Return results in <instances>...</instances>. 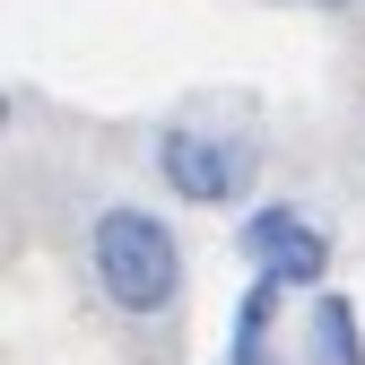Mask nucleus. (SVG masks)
Here are the masks:
<instances>
[{
    "label": "nucleus",
    "mask_w": 365,
    "mask_h": 365,
    "mask_svg": "<svg viewBox=\"0 0 365 365\" xmlns=\"http://www.w3.org/2000/svg\"><path fill=\"white\" fill-rule=\"evenodd\" d=\"M87 279L122 322H174L182 287H192V261H182L174 217L148 200H105L87 226Z\"/></svg>",
    "instance_id": "f257e3e1"
},
{
    "label": "nucleus",
    "mask_w": 365,
    "mask_h": 365,
    "mask_svg": "<svg viewBox=\"0 0 365 365\" xmlns=\"http://www.w3.org/2000/svg\"><path fill=\"white\" fill-rule=\"evenodd\" d=\"M157 182L192 209H244L261 182V140L226 122H165L157 130Z\"/></svg>",
    "instance_id": "f03ea898"
},
{
    "label": "nucleus",
    "mask_w": 365,
    "mask_h": 365,
    "mask_svg": "<svg viewBox=\"0 0 365 365\" xmlns=\"http://www.w3.org/2000/svg\"><path fill=\"white\" fill-rule=\"evenodd\" d=\"M235 252H244L252 279L287 287V296H322V287H331V269H339L331 226L313 217L304 200H252V209L235 217Z\"/></svg>",
    "instance_id": "7ed1b4c3"
},
{
    "label": "nucleus",
    "mask_w": 365,
    "mask_h": 365,
    "mask_svg": "<svg viewBox=\"0 0 365 365\" xmlns=\"http://www.w3.org/2000/svg\"><path fill=\"white\" fill-rule=\"evenodd\" d=\"M304 365H365V322L339 287H322L304 304Z\"/></svg>",
    "instance_id": "20e7f679"
},
{
    "label": "nucleus",
    "mask_w": 365,
    "mask_h": 365,
    "mask_svg": "<svg viewBox=\"0 0 365 365\" xmlns=\"http://www.w3.org/2000/svg\"><path fill=\"white\" fill-rule=\"evenodd\" d=\"M279 296H287V287H269V279H252V287L235 296V322H226V365L279 356Z\"/></svg>",
    "instance_id": "39448f33"
},
{
    "label": "nucleus",
    "mask_w": 365,
    "mask_h": 365,
    "mask_svg": "<svg viewBox=\"0 0 365 365\" xmlns=\"http://www.w3.org/2000/svg\"><path fill=\"white\" fill-rule=\"evenodd\" d=\"M287 9H356V0H287Z\"/></svg>",
    "instance_id": "423d86ee"
},
{
    "label": "nucleus",
    "mask_w": 365,
    "mask_h": 365,
    "mask_svg": "<svg viewBox=\"0 0 365 365\" xmlns=\"http://www.w3.org/2000/svg\"><path fill=\"white\" fill-rule=\"evenodd\" d=\"M261 365H287V356H261Z\"/></svg>",
    "instance_id": "0eeeda50"
}]
</instances>
